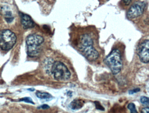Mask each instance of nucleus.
<instances>
[{
  "mask_svg": "<svg viewBox=\"0 0 149 113\" xmlns=\"http://www.w3.org/2000/svg\"><path fill=\"white\" fill-rule=\"evenodd\" d=\"M41 107L42 109H47L49 108V107L48 105H47V104H44V105H42Z\"/></svg>",
  "mask_w": 149,
  "mask_h": 113,
  "instance_id": "nucleus-19",
  "label": "nucleus"
},
{
  "mask_svg": "<svg viewBox=\"0 0 149 113\" xmlns=\"http://www.w3.org/2000/svg\"><path fill=\"white\" fill-rule=\"evenodd\" d=\"M141 113H149V108L148 107L143 108L141 110Z\"/></svg>",
  "mask_w": 149,
  "mask_h": 113,
  "instance_id": "nucleus-17",
  "label": "nucleus"
},
{
  "mask_svg": "<svg viewBox=\"0 0 149 113\" xmlns=\"http://www.w3.org/2000/svg\"><path fill=\"white\" fill-rule=\"evenodd\" d=\"M84 104V102L82 100H74L71 102L70 104V107L72 109L74 110H77L80 109L83 107Z\"/></svg>",
  "mask_w": 149,
  "mask_h": 113,
  "instance_id": "nucleus-9",
  "label": "nucleus"
},
{
  "mask_svg": "<svg viewBox=\"0 0 149 113\" xmlns=\"http://www.w3.org/2000/svg\"><path fill=\"white\" fill-rule=\"evenodd\" d=\"M20 101L25 102L28 103H33L34 104L33 100L30 97H24L20 100Z\"/></svg>",
  "mask_w": 149,
  "mask_h": 113,
  "instance_id": "nucleus-14",
  "label": "nucleus"
},
{
  "mask_svg": "<svg viewBox=\"0 0 149 113\" xmlns=\"http://www.w3.org/2000/svg\"><path fill=\"white\" fill-rule=\"evenodd\" d=\"M5 19L8 22H11L13 19V17L12 15V12L11 11H6L5 12Z\"/></svg>",
  "mask_w": 149,
  "mask_h": 113,
  "instance_id": "nucleus-11",
  "label": "nucleus"
},
{
  "mask_svg": "<svg viewBox=\"0 0 149 113\" xmlns=\"http://www.w3.org/2000/svg\"><path fill=\"white\" fill-rule=\"evenodd\" d=\"M146 6V3L144 1H139L135 2L127 12V18L132 19L141 16L144 12Z\"/></svg>",
  "mask_w": 149,
  "mask_h": 113,
  "instance_id": "nucleus-6",
  "label": "nucleus"
},
{
  "mask_svg": "<svg viewBox=\"0 0 149 113\" xmlns=\"http://www.w3.org/2000/svg\"><path fill=\"white\" fill-rule=\"evenodd\" d=\"M137 54L140 61L144 63L149 61V41H144L137 49Z\"/></svg>",
  "mask_w": 149,
  "mask_h": 113,
  "instance_id": "nucleus-7",
  "label": "nucleus"
},
{
  "mask_svg": "<svg viewBox=\"0 0 149 113\" xmlns=\"http://www.w3.org/2000/svg\"><path fill=\"white\" fill-rule=\"evenodd\" d=\"M51 72L55 79L58 81L68 80L71 75L67 67L60 61L54 62L53 63Z\"/></svg>",
  "mask_w": 149,
  "mask_h": 113,
  "instance_id": "nucleus-5",
  "label": "nucleus"
},
{
  "mask_svg": "<svg viewBox=\"0 0 149 113\" xmlns=\"http://www.w3.org/2000/svg\"><path fill=\"white\" fill-rule=\"evenodd\" d=\"M93 40L89 35H82L79 40V49L85 58L90 61H94L98 59L99 53L93 47Z\"/></svg>",
  "mask_w": 149,
  "mask_h": 113,
  "instance_id": "nucleus-1",
  "label": "nucleus"
},
{
  "mask_svg": "<svg viewBox=\"0 0 149 113\" xmlns=\"http://www.w3.org/2000/svg\"><path fill=\"white\" fill-rule=\"evenodd\" d=\"M132 1V0H122L123 3L125 4V5L127 6H129V5L130 4Z\"/></svg>",
  "mask_w": 149,
  "mask_h": 113,
  "instance_id": "nucleus-18",
  "label": "nucleus"
},
{
  "mask_svg": "<svg viewBox=\"0 0 149 113\" xmlns=\"http://www.w3.org/2000/svg\"><path fill=\"white\" fill-rule=\"evenodd\" d=\"M95 104L97 109L100 110H104V108L100 105L99 103L97 102H95Z\"/></svg>",
  "mask_w": 149,
  "mask_h": 113,
  "instance_id": "nucleus-16",
  "label": "nucleus"
},
{
  "mask_svg": "<svg viewBox=\"0 0 149 113\" xmlns=\"http://www.w3.org/2000/svg\"><path fill=\"white\" fill-rule=\"evenodd\" d=\"M104 61L113 74L118 73L122 69L123 62L121 59V53L118 49L112 50L104 59Z\"/></svg>",
  "mask_w": 149,
  "mask_h": 113,
  "instance_id": "nucleus-2",
  "label": "nucleus"
},
{
  "mask_svg": "<svg viewBox=\"0 0 149 113\" xmlns=\"http://www.w3.org/2000/svg\"><path fill=\"white\" fill-rule=\"evenodd\" d=\"M44 42V39L41 35L32 34L28 35L26 39L28 47V54L30 57H35L40 52L39 46Z\"/></svg>",
  "mask_w": 149,
  "mask_h": 113,
  "instance_id": "nucleus-4",
  "label": "nucleus"
},
{
  "mask_svg": "<svg viewBox=\"0 0 149 113\" xmlns=\"http://www.w3.org/2000/svg\"><path fill=\"white\" fill-rule=\"evenodd\" d=\"M21 23L25 29L33 28L35 26V23L31 17L27 14L21 13L20 14Z\"/></svg>",
  "mask_w": 149,
  "mask_h": 113,
  "instance_id": "nucleus-8",
  "label": "nucleus"
},
{
  "mask_svg": "<svg viewBox=\"0 0 149 113\" xmlns=\"http://www.w3.org/2000/svg\"><path fill=\"white\" fill-rule=\"evenodd\" d=\"M127 107L130 110L131 113H138L136 109L135 104L132 103H129Z\"/></svg>",
  "mask_w": 149,
  "mask_h": 113,
  "instance_id": "nucleus-12",
  "label": "nucleus"
},
{
  "mask_svg": "<svg viewBox=\"0 0 149 113\" xmlns=\"http://www.w3.org/2000/svg\"><path fill=\"white\" fill-rule=\"evenodd\" d=\"M149 98L146 96H142L140 97V102L144 105H149Z\"/></svg>",
  "mask_w": 149,
  "mask_h": 113,
  "instance_id": "nucleus-13",
  "label": "nucleus"
},
{
  "mask_svg": "<svg viewBox=\"0 0 149 113\" xmlns=\"http://www.w3.org/2000/svg\"><path fill=\"white\" fill-rule=\"evenodd\" d=\"M36 95L38 98L41 99H48L52 98V96L50 94L45 92H37Z\"/></svg>",
  "mask_w": 149,
  "mask_h": 113,
  "instance_id": "nucleus-10",
  "label": "nucleus"
},
{
  "mask_svg": "<svg viewBox=\"0 0 149 113\" xmlns=\"http://www.w3.org/2000/svg\"><path fill=\"white\" fill-rule=\"evenodd\" d=\"M17 37L11 30L5 29L0 32V48L4 51H9L16 43Z\"/></svg>",
  "mask_w": 149,
  "mask_h": 113,
  "instance_id": "nucleus-3",
  "label": "nucleus"
},
{
  "mask_svg": "<svg viewBox=\"0 0 149 113\" xmlns=\"http://www.w3.org/2000/svg\"><path fill=\"white\" fill-rule=\"evenodd\" d=\"M139 91H140V89L139 88L134 89H132V90H130L129 91V94H133L135 93H137V92H139Z\"/></svg>",
  "mask_w": 149,
  "mask_h": 113,
  "instance_id": "nucleus-15",
  "label": "nucleus"
}]
</instances>
